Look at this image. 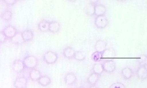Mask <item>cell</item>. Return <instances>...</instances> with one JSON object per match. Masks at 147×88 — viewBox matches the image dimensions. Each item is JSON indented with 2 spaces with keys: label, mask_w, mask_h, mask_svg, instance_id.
I'll use <instances>...</instances> for the list:
<instances>
[{
  "label": "cell",
  "mask_w": 147,
  "mask_h": 88,
  "mask_svg": "<svg viewBox=\"0 0 147 88\" xmlns=\"http://www.w3.org/2000/svg\"><path fill=\"white\" fill-rule=\"evenodd\" d=\"M137 61L140 66H147V55L142 54L137 58Z\"/></svg>",
  "instance_id": "obj_26"
},
{
  "label": "cell",
  "mask_w": 147,
  "mask_h": 88,
  "mask_svg": "<svg viewBox=\"0 0 147 88\" xmlns=\"http://www.w3.org/2000/svg\"></svg>",
  "instance_id": "obj_32"
},
{
  "label": "cell",
  "mask_w": 147,
  "mask_h": 88,
  "mask_svg": "<svg viewBox=\"0 0 147 88\" xmlns=\"http://www.w3.org/2000/svg\"><path fill=\"white\" fill-rule=\"evenodd\" d=\"M12 11L9 10H5L2 13L1 18L5 21H9L12 19Z\"/></svg>",
  "instance_id": "obj_24"
},
{
  "label": "cell",
  "mask_w": 147,
  "mask_h": 88,
  "mask_svg": "<svg viewBox=\"0 0 147 88\" xmlns=\"http://www.w3.org/2000/svg\"><path fill=\"white\" fill-rule=\"evenodd\" d=\"M104 71L108 73L114 72L116 69V64L112 60H105L102 63Z\"/></svg>",
  "instance_id": "obj_4"
},
{
  "label": "cell",
  "mask_w": 147,
  "mask_h": 88,
  "mask_svg": "<svg viewBox=\"0 0 147 88\" xmlns=\"http://www.w3.org/2000/svg\"><path fill=\"white\" fill-rule=\"evenodd\" d=\"M75 53V50L70 46H67L63 50V54L64 57L68 59H72L74 57Z\"/></svg>",
  "instance_id": "obj_16"
},
{
  "label": "cell",
  "mask_w": 147,
  "mask_h": 88,
  "mask_svg": "<svg viewBox=\"0 0 147 88\" xmlns=\"http://www.w3.org/2000/svg\"><path fill=\"white\" fill-rule=\"evenodd\" d=\"M86 57V56L84 52L82 51H76L74 58L76 60L82 61L85 60Z\"/></svg>",
  "instance_id": "obj_27"
},
{
  "label": "cell",
  "mask_w": 147,
  "mask_h": 88,
  "mask_svg": "<svg viewBox=\"0 0 147 88\" xmlns=\"http://www.w3.org/2000/svg\"><path fill=\"white\" fill-rule=\"evenodd\" d=\"M95 3L91 2L88 4L85 8V13L88 16H93L95 15Z\"/></svg>",
  "instance_id": "obj_21"
},
{
  "label": "cell",
  "mask_w": 147,
  "mask_h": 88,
  "mask_svg": "<svg viewBox=\"0 0 147 88\" xmlns=\"http://www.w3.org/2000/svg\"><path fill=\"white\" fill-rule=\"evenodd\" d=\"M25 67L23 61L19 59H17L14 61L12 65V68L13 70L17 73L22 72L24 71Z\"/></svg>",
  "instance_id": "obj_6"
},
{
  "label": "cell",
  "mask_w": 147,
  "mask_h": 88,
  "mask_svg": "<svg viewBox=\"0 0 147 88\" xmlns=\"http://www.w3.org/2000/svg\"><path fill=\"white\" fill-rule=\"evenodd\" d=\"M100 75L97 74L92 73L88 77L87 82L91 85H95L99 79Z\"/></svg>",
  "instance_id": "obj_15"
},
{
  "label": "cell",
  "mask_w": 147,
  "mask_h": 88,
  "mask_svg": "<svg viewBox=\"0 0 147 88\" xmlns=\"http://www.w3.org/2000/svg\"><path fill=\"white\" fill-rule=\"evenodd\" d=\"M91 59L94 62H99L103 60L102 52L98 51L95 52L92 54Z\"/></svg>",
  "instance_id": "obj_25"
},
{
  "label": "cell",
  "mask_w": 147,
  "mask_h": 88,
  "mask_svg": "<svg viewBox=\"0 0 147 88\" xmlns=\"http://www.w3.org/2000/svg\"><path fill=\"white\" fill-rule=\"evenodd\" d=\"M22 35L24 42L31 41L33 39V32L30 29H26L24 30L22 32Z\"/></svg>",
  "instance_id": "obj_14"
},
{
  "label": "cell",
  "mask_w": 147,
  "mask_h": 88,
  "mask_svg": "<svg viewBox=\"0 0 147 88\" xmlns=\"http://www.w3.org/2000/svg\"><path fill=\"white\" fill-rule=\"evenodd\" d=\"M77 80V77L73 72H68L66 73L64 77V81L66 84L71 85L75 84Z\"/></svg>",
  "instance_id": "obj_9"
},
{
  "label": "cell",
  "mask_w": 147,
  "mask_h": 88,
  "mask_svg": "<svg viewBox=\"0 0 147 88\" xmlns=\"http://www.w3.org/2000/svg\"><path fill=\"white\" fill-rule=\"evenodd\" d=\"M107 43L105 40L99 39L95 44L94 49L96 51L102 52L107 48Z\"/></svg>",
  "instance_id": "obj_10"
},
{
  "label": "cell",
  "mask_w": 147,
  "mask_h": 88,
  "mask_svg": "<svg viewBox=\"0 0 147 88\" xmlns=\"http://www.w3.org/2000/svg\"><path fill=\"white\" fill-rule=\"evenodd\" d=\"M3 32L7 38L10 39L13 38L17 33L16 28L14 26H7L4 28Z\"/></svg>",
  "instance_id": "obj_8"
},
{
  "label": "cell",
  "mask_w": 147,
  "mask_h": 88,
  "mask_svg": "<svg viewBox=\"0 0 147 88\" xmlns=\"http://www.w3.org/2000/svg\"><path fill=\"white\" fill-rule=\"evenodd\" d=\"M121 73L122 76L126 80L131 79L134 75L133 70L128 67H125L121 70Z\"/></svg>",
  "instance_id": "obj_13"
},
{
  "label": "cell",
  "mask_w": 147,
  "mask_h": 88,
  "mask_svg": "<svg viewBox=\"0 0 147 88\" xmlns=\"http://www.w3.org/2000/svg\"><path fill=\"white\" fill-rule=\"evenodd\" d=\"M94 24L98 29H104L108 26L109 20L105 15L98 16L95 19Z\"/></svg>",
  "instance_id": "obj_2"
},
{
  "label": "cell",
  "mask_w": 147,
  "mask_h": 88,
  "mask_svg": "<svg viewBox=\"0 0 147 88\" xmlns=\"http://www.w3.org/2000/svg\"><path fill=\"white\" fill-rule=\"evenodd\" d=\"M136 75L138 78L142 80L147 79V68L146 67L140 66L136 71Z\"/></svg>",
  "instance_id": "obj_11"
},
{
  "label": "cell",
  "mask_w": 147,
  "mask_h": 88,
  "mask_svg": "<svg viewBox=\"0 0 147 88\" xmlns=\"http://www.w3.org/2000/svg\"><path fill=\"white\" fill-rule=\"evenodd\" d=\"M25 68L33 69L36 67L38 61L36 57L33 56L28 55L24 58L23 60Z\"/></svg>",
  "instance_id": "obj_1"
},
{
  "label": "cell",
  "mask_w": 147,
  "mask_h": 88,
  "mask_svg": "<svg viewBox=\"0 0 147 88\" xmlns=\"http://www.w3.org/2000/svg\"><path fill=\"white\" fill-rule=\"evenodd\" d=\"M109 88H126L122 83L117 82L112 84Z\"/></svg>",
  "instance_id": "obj_28"
},
{
  "label": "cell",
  "mask_w": 147,
  "mask_h": 88,
  "mask_svg": "<svg viewBox=\"0 0 147 88\" xmlns=\"http://www.w3.org/2000/svg\"><path fill=\"white\" fill-rule=\"evenodd\" d=\"M5 3L8 5H13L16 3L17 1L16 0H4Z\"/></svg>",
  "instance_id": "obj_30"
},
{
  "label": "cell",
  "mask_w": 147,
  "mask_h": 88,
  "mask_svg": "<svg viewBox=\"0 0 147 88\" xmlns=\"http://www.w3.org/2000/svg\"><path fill=\"white\" fill-rule=\"evenodd\" d=\"M51 79L48 76H42L38 81V82L43 87H47L51 83Z\"/></svg>",
  "instance_id": "obj_23"
},
{
  "label": "cell",
  "mask_w": 147,
  "mask_h": 88,
  "mask_svg": "<svg viewBox=\"0 0 147 88\" xmlns=\"http://www.w3.org/2000/svg\"><path fill=\"white\" fill-rule=\"evenodd\" d=\"M7 37L3 32V31H1L0 33V42L1 43H3L5 42L6 40Z\"/></svg>",
  "instance_id": "obj_29"
},
{
  "label": "cell",
  "mask_w": 147,
  "mask_h": 88,
  "mask_svg": "<svg viewBox=\"0 0 147 88\" xmlns=\"http://www.w3.org/2000/svg\"><path fill=\"white\" fill-rule=\"evenodd\" d=\"M61 28V25L57 21H52L50 22L49 31L53 33L59 32Z\"/></svg>",
  "instance_id": "obj_20"
},
{
  "label": "cell",
  "mask_w": 147,
  "mask_h": 88,
  "mask_svg": "<svg viewBox=\"0 0 147 88\" xmlns=\"http://www.w3.org/2000/svg\"><path fill=\"white\" fill-rule=\"evenodd\" d=\"M30 78L33 81H37L42 76L41 74L38 70L33 69L30 72L29 74Z\"/></svg>",
  "instance_id": "obj_18"
},
{
  "label": "cell",
  "mask_w": 147,
  "mask_h": 88,
  "mask_svg": "<svg viewBox=\"0 0 147 88\" xmlns=\"http://www.w3.org/2000/svg\"><path fill=\"white\" fill-rule=\"evenodd\" d=\"M50 22L43 20L41 21L38 25V28L41 32H47L49 31Z\"/></svg>",
  "instance_id": "obj_19"
},
{
  "label": "cell",
  "mask_w": 147,
  "mask_h": 88,
  "mask_svg": "<svg viewBox=\"0 0 147 88\" xmlns=\"http://www.w3.org/2000/svg\"><path fill=\"white\" fill-rule=\"evenodd\" d=\"M88 88H99L98 87L96 86L95 85H91Z\"/></svg>",
  "instance_id": "obj_31"
},
{
  "label": "cell",
  "mask_w": 147,
  "mask_h": 88,
  "mask_svg": "<svg viewBox=\"0 0 147 88\" xmlns=\"http://www.w3.org/2000/svg\"><path fill=\"white\" fill-rule=\"evenodd\" d=\"M11 41L13 44H17V45H20L23 44L24 42L22 38V33L20 32H18L11 39Z\"/></svg>",
  "instance_id": "obj_17"
},
{
  "label": "cell",
  "mask_w": 147,
  "mask_h": 88,
  "mask_svg": "<svg viewBox=\"0 0 147 88\" xmlns=\"http://www.w3.org/2000/svg\"><path fill=\"white\" fill-rule=\"evenodd\" d=\"M92 71L94 73L100 75L104 71L102 64L100 63H96L93 65L92 67Z\"/></svg>",
  "instance_id": "obj_22"
},
{
  "label": "cell",
  "mask_w": 147,
  "mask_h": 88,
  "mask_svg": "<svg viewBox=\"0 0 147 88\" xmlns=\"http://www.w3.org/2000/svg\"><path fill=\"white\" fill-rule=\"evenodd\" d=\"M58 56L57 53L52 51H48L45 54L43 60L46 63L53 64L55 63L58 60Z\"/></svg>",
  "instance_id": "obj_3"
},
{
  "label": "cell",
  "mask_w": 147,
  "mask_h": 88,
  "mask_svg": "<svg viewBox=\"0 0 147 88\" xmlns=\"http://www.w3.org/2000/svg\"><path fill=\"white\" fill-rule=\"evenodd\" d=\"M107 12V8L102 4H96L95 6V15L98 16H104Z\"/></svg>",
  "instance_id": "obj_12"
},
{
  "label": "cell",
  "mask_w": 147,
  "mask_h": 88,
  "mask_svg": "<svg viewBox=\"0 0 147 88\" xmlns=\"http://www.w3.org/2000/svg\"><path fill=\"white\" fill-rule=\"evenodd\" d=\"M27 84V79L25 77H18L14 82V86L15 88H26Z\"/></svg>",
  "instance_id": "obj_5"
},
{
  "label": "cell",
  "mask_w": 147,
  "mask_h": 88,
  "mask_svg": "<svg viewBox=\"0 0 147 88\" xmlns=\"http://www.w3.org/2000/svg\"><path fill=\"white\" fill-rule=\"evenodd\" d=\"M103 59L105 60H110L115 58L116 56V52L115 50L112 48H107L102 52Z\"/></svg>",
  "instance_id": "obj_7"
}]
</instances>
